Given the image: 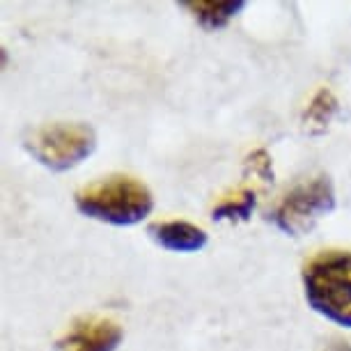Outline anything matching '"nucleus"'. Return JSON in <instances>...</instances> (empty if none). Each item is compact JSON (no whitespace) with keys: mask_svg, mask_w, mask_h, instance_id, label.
Wrapping results in <instances>:
<instances>
[{"mask_svg":"<svg viewBox=\"0 0 351 351\" xmlns=\"http://www.w3.org/2000/svg\"><path fill=\"white\" fill-rule=\"evenodd\" d=\"M74 200L83 216L108 225H136L154 207L149 189L127 175L104 177L78 191Z\"/></svg>","mask_w":351,"mask_h":351,"instance_id":"obj_1","label":"nucleus"},{"mask_svg":"<svg viewBox=\"0 0 351 351\" xmlns=\"http://www.w3.org/2000/svg\"><path fill=\"white\" fill-rule=\"evenodd\" d=\"M303 289L315 313L351 328V253H317L303 267Z\"/></svg>","mask_w":351,"mask_h":351,"instance_id":"obj_2","label":"nucleus"},{"mask_svg":"<svg viewBox=\"0 0 351 351\" xmlns=\"http://www.w3.org/2000/svg\"><path fill=\"white\" fill-rule=\"evenodd\" d=\"M335 209V189L328 175L303 180L280 197L269 211V221L289 237H299L313 230L322 216Z\"/></svg>","mask_w":351,"mask_h":351,"instance_id":"obj_3","label":"nucleus"},{"mask_svg":"<svg viewBox=\"0 0 351 351\" xmlns=\"http://www.w3.org/2000/svg\"><path fill=\"white\" fill-rule=\"evenodd\" d=\"M97 147V134L83 122H58L35 129L25 138V149L46 168L62 172L88 158Z\"/></svg>","mask_w":351,"mask_h":351,"instance_id":"obj_4","label":"nucleus"},{"mask_svg":"<svg viewBox=\"0 0 351 351\" xmlns=\"http://www.w3.org/2000/svg\"><path fill=\"white\" fill-rule=\"evenodd\" d=\"M122 326L110 319L85 317L74 322L67 333L58 340L60 351H115L122 342Z\"/></svg>","mask_w":351,"mask_h":351,"instance_id":"obj_5","label":"nucleus"},{"mask_svg":"<svg viewBox=\"0 0 351 351\" xmlns=\"http://www.w3.org/2000/svg\"><path fill=\"white\" fill-rule=\"evenodd\" d=\"M147 234L158 246L172 253H195L207 246L209 237L202 228L186 221H161L152 223L147 228Z\"/></svg>","mask_w":351,"mask_h":351,"instance_id":"obj_6","label":"nucleus"},{"mask_svg":"<svg viewBox=\"0 0 351 351\" xmlns=\"http://www.w3.org/2000/svg\"><path fill=\"white\" fill-rule=\"evenodd\" d=\"M180 8L189 10L202 28L216 30L223 28L230 19L239 14L246 8V3L243 0H218V3H211V0H191V3H180Z\"/></svg>","mask_w":351,"mask_h":351,"instance_id":"obj_7","label":"nucleus"},{"mask_svg":"<svg viewBox=\"0 0 351 351\" xmlns=\"http://www.w3.org/2000/svg\"><path fill=\"white\" fill-rule=\"evenodd\" d=\"M337 112V99L330 90L322 88L317 95L313 97V101L303 112V124L310 134H322L326 131V127L330 124V120L335 117Z\"/></svg>","mask_w":351,"mask_h":351,"instance_id":"obj_8","label":"nucleus"},{"mask_svg":"<svg viewBox=\"0 0 351 351\" xmlns=\"http://www.w3.org/2000/svg\"><path fill=\"white\" fill-rule=\"evenodd\" d=\"M255 202H257L255 191H250V189L241 191L239 195L228 197V200H223L221 204H216L211 216H214V221H230V223L248 221L255 209Z\"/></svg>","mask_w":351,"mask_h":351,"instance_id":"obj_9","label":"nucleus"},{"mask_svg":"<svg viewBox=\"0 0 351 351\" xmlns=\"http://www.w3.org/2000/svg\"><path fill=\"white\" fill-rule=\"evenodd\" d=\"M246 165H248L250 170H253V175L260 177L262 182H271V180H274V170H271V158H269V154L264 149L253 152V154L248 156Z\"/></svg>","mask_w":351,"mask_h":351,"instance_id":"obj_10","label":"nucleus"}]
</instances>
